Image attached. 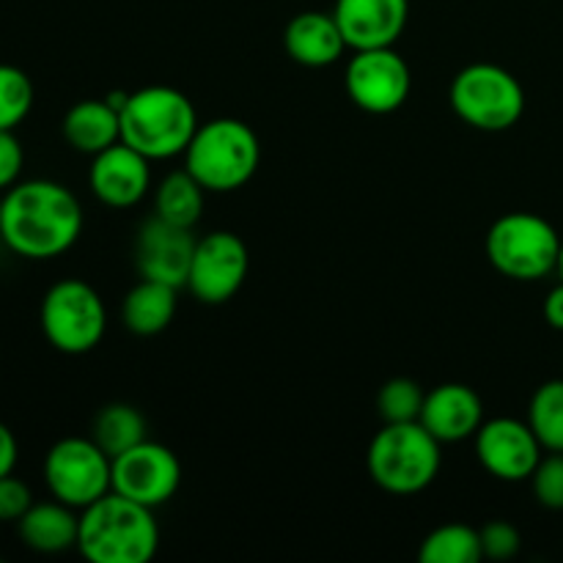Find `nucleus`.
<instances>
[{
  "instance_id": "0eeeda50",
  "label": "nucleus",
  "mask_w": 563,
  "mask_h": 563,
  "mask_svg": "<svg viewBox=\"0 0 563 563\" xmlns=\"http://www.w3.org/2000/svg\"><path fill=\"white\" fill-rule=\"evenodd\" d=\"M451 110L482 132H504L526 113V91L509 69L498 64H471L451 80Z\"/></svg>"
},
{
  "instance_id": "f257e3e1",
  "label": "nucleus",
  "mask_w": 563,
  "mask_h": 563,
  "mask_svg": "<svg viewBox=\"0 0 563 563\" xmlns=\"http://www.w3.org/2000/svg\"><path fill=\"white\" fill-rule=\"evenodd\" d=\"M82 231V209L69 187L49 179L16 181L3 196L0 240L31 262L64 256Z\"/></svg>"
},
{
  "instance_id": "c85d7f7f",
  "label": "nucleus",
  "mask_w": 563,
  "mask_h": 563,
  "mask_svg": "<svg viewBox=\"0 0 563 563\" xmlns=\"http://www.w3.org/2000/svg\"><path fill=\"white\" fill-rule=\"evenodd\" d=\"M482 537V553L484 559L493 561H509L520 553L522 548V537L511 522L506 520H493L478 531Z\"/></svg>"
},
{
  "instance_id": "7ed1b4c3",
  "label": "nucleus",
  "mask_w": 563,
  "mask_h": 563,
  "mask_svg": "<svg viewBox=\"0 0 563 563\" xmlns=\"http://www.w3.org/2000/svg\"><path fill=\"white\" fill-rule=\"evenodd\" d=\"M196 130V104L170 86L132 91L121 108V141L148 159L185 154Z\"/></svg>"
},
{
  "instance_id": "39448f33",
  "label": "nucleus",
  "mask_w": 563,
  "mask_h": 563,
  "mask_svg": "<svg viewBox=\"0 0 563 563\" xmlns=\"http://www.w3.org/2000/svg\"><path fill=\"white\" fill-rule=\"evenodd\" d=\"M440 445L421 421L385 423L368 445V476L390 495L421 493L440 473Z\"/></svg>"
},
{
  "instance_id": "cd10ccee",
  "label": "nucleus",
  "mask_w": 563,
  "mask_h": 563,
  "mask_svg": "<svg viewBox=\"0 0 563 563\" xmlns=\"http://www.w3.org/2000/svg\"><path fill=\"white\" fill-rule=\"evenodd\" d=\"M533 495L544 509L561 511L563 509V454L550 451V456H542L531 476Z\"/></svg>"
},
{
  "instance_id": "5701e85b",
  "label": "nucleus",
  "mask_w": 563,
  "mask_h": 563,
  "mask_svg": "<svg viewBox=\"0 0 563 563\" xmlns=\"http://www.w3.org/2000/svg\"><path fill=\"white\" fill-rule=\"evenodd\" d=\"M146 440V421H143L141 410L132 405H115L102 407L93 418V443L113 460V456L124 454L132 445Z\"/></svg>"
},
{
  "instance_id": "7c9ffc66",
  "label": "nucleus",
  "mask_w": 563,
  "mask_h": 563,
  "mask_svg": "<svg viewBox=\"0 0 563 563\" xmlns=\"http://www.w3.org/2000/svg\"><path fill=\"white\" fill-rule=\"evenodd\" d=\"M25 165V152L16 141L14 130H0V190H9L16 185Z\"/></svg>"
},
{
  "instance_id": "4468645a",
  "label": "nucleus",
  "mask_w": 563,
  "mask_h": 563,
  "mask_svg": "<svg viewBox=\"0 0 563 563\" xmlns=\"http://www.w3.org/2000/svg\"><path fill=\"white\" fill-rule=\"evenodd\" d=\"M192 229H179L154 214L141 225L135 242V264L141 278L159 280L174 289L187 286L192 253H196V236Z\"/></svg>"
},
{
  "instance_id": "72a5a7b5",
  "label": "nucleus",
  "mask_w": 563,
  "mask_h": 563,
  "mask_svg": "<svg viewBox=\"0 0 563 563\" xmlns=\"http://www.w3.org/2000/svg\"><path fill=\"white\" fill-rule=\"evenodd\" d=\"M559 275H561V280H563V242H561V256H559Z\"/></svg>"
},
{
  "instance_id": "2eb2a0df",
  "label": "nucleus",
  "mask_w": 563,
  "mask_h": 563,
  "mask_svg": "<svg viewBox=\"0 0 563 563\" xmlns=\"http://www.w3.org/2000/svg\"><path fill=\"white\" fill-rule=\"evenodd\" d=\"M148 163L152 159L143 157L132 146H126L124 141L113 143V146L93 157L91 174H88L91 192L104 207H135V203L146 198L148 187H152V168H148Z\"/></svg>"
},
{
  "instance_id": "1a4fd4ad",
  "label": "nucleus",
  "mask_w": 563,
  "mask_h": 563,
  "mask_svg": "<svg viewBox=\"0 0 563 563\" xmlns=\"http://www.w3.org/2000/svg\"><path fill=\"white\" fill-rule=\"evenodd\" d=\"M44 482L55 500L86 509L110 493L113 460L86 438H64L44 456Z\"/></svg>"
},
{
  "instance_id": "b1692460",
  "label": "nucleus",
  "mask_w": 563,
  "mask_h": 563,
  "mask_svg": "<svg viewBox=\"0 0 563 563\" xmlns=\"http://www.w3.org/2000/svg\"><path fill=\"white\" fill-rule=\"evenodd\" d=\"M418 559L423 563H478L484 559L482 537L476 528L462 526V522L440 526L423 539Z\"/></svg>"
},
{
  "instance_id": "aec40b11",
  "label": "nucleus",
  "mask_w": 563,
  "mask_h": 563,
  "mask_svg": "<svg viewBox=\"0 0 563 563\" xmlns=\"http://www.w3.org/2000/svg\"><path fill=\"white\" fill-rule=\"evenodd\" d=\"M20 539L25 548L36 553L55 555L64 550L77 548V531H80V517H75L71 506L60 500H47V504H33L20 522Z\"/></svg>"
},
{
  "instance_id": "f8f14e48",
  "label": "nucleus",
  "mask_w": 563,
  "mask_h": 563,
  "mask_svg": "<svg viewBox=\"0 0 563 563\" xmlns=\"http://www.w3.org/2000/svg\"><path fill=\"white\" fill-rule=\"evenodd\" d=\"M181 484V465L170 449L163 443H143L132 445L124 454L113 456V482L110 489L135 504L157 509L168 504Z\"/></svg>"
},
{
  "instance_id": "f704fd0d",
  "label": "nucleus",
  "mask_w": 563,
  "mask_h": 563,
  "mask_svg": "<svg viewBox=\"0 0 563 563\" xmlns=\"http://www.w3.org/2000/svg\"><path fill=\"white\" fill-rule=\"evenodd\" d=\"M0 218H3V198H0Z\"/></svg>"
},
{
  "instance_id": "393cba45",
  "label": "nucleus",
  "mask_w": 563,
  "mask_h": 563,
  "mask_svg": "<svg viewBox=\"0 0 563 563\" xmlns=\"http://www.w3.org/2000/svg\"><path fill=\"white\" fill-rule=\"evenodd\" d=\"M528 423L542 449L563 454V379L539 385L528 407Z\"/></svg>"
},
{
  "instance_id": "9d476101",
  "label": "nucleus",
  "mask_w": 563,
  "mask_h": 563,
  "mask_svg": "<svg viewBox=\"0 0 563 563\" xmlns=\"http://www.w3.org/2000/svg\"><path fill=\"white\" fill-rule=\"evenodd\" d=\"M412 88L410 66L394 47L355 49L346 66V93L361 110L388 115L407 102Z\"/></svg>"
},
{
  "instance_id": "4be33fe9",
  "label": "nucleus",
  "mask_w": 563,
  "mask_h": 563,
  "mask_svg": "<svg viewBox=\"0 0 563 563\" xmlns=\"http://www.w3.org/2000/svg\"><path fill=\"white\" fill-rule=\"evenodd\" d=\"M203 187L190 170H174L159 181L154 192V214L179 229H192L203 212Z\"/></svg>"
},
{
  "instance_id": "c756f323",
  "label": "nucleus",
  "mask_w": 563,
  "mask_h": 563,
  "mask_svg": "<svg viewBox=\"0 0 563 563\" xmlns=\"http://www.w3.org/2000/svg\"><path fill=\"white\" fill-rule=\"evenodd\" d=\"M33 506L31 487L9 473L0 478V522H20L25 511Z\"/></svg>"
},
{
  "instance_id": "6ab92c4d",
  "label": "nucleus",
  "mask_w": 563,
  "mask_h": 563,
  "mask_svg": "<svg viewBox=\"0 0 563 563\" xmlns=\"http://www.w3.org/2000/svg\"><path fill=\"white\" fill-rule=\"evenodd\" d=\"M60 130L75 152L97 157L99 152L121 141V113L108 99H82L71 104Z\"/></svg>"
},
{
  "instance_id": "412c9836",
  "label": "nucleus",
  "mask_w": 563,
  "mask_h": 563,
  "mask_svg": "<svg viewBox=\"0 0 563 563\" xmlns=\"http://www.w3.org/2000/svg\"><path fill=\"white\" fill-rule=\"evenodd\" d=\"M176 289L159 280L143 278L126 291L121 302V322L135 335H157L174 322Z\"/></svg>"
},
{
  "instance_id": "f03ea898",
  "label": "nucleus",
  "mask_w": 563,
  "mask_h": 563,
  "mask_svg": "<svg viewBox=\"0 0 563 563\" xmlns=\"http://www.w3.org/2000/svg\"><path fill=\"white\" fill-rule=\"evenodd\" d=\"M152 511L110 489L82 509L77 550L91 563H148L159 548Z\"/></svg>"
},
{
  "instance_id": "f3484780",
  "label": "nucleus",
  "mask_w": 563,
  "mask_h": 563,
  "mask_svg": "<svg viewBox=\"0 0 563 563\" xmlns=\"http://www.w3.org/2000/svg\"><path fill=\"white\" fill-rule=\"evenodd\" d=\"M418 421L440 443H460L476 438L484 423V401L473 388L462 383H445L429 390Z\"/></svg>"
},
{
  "instance_id": "473e14b6",
  "label": "nucleus",
  "mask_w": 563,
  "mask_h": 563,
  "mask_svg": "<svg viewBox=\"0 0 563 563\" xmlns=\"http://www.w3.org/2000/svg\"><path fill=\"white\" fill-rule=\"evenodd\" d=\"M544 319H548L550 328L563 330V280L544 300Z\"/></svg>"
},
{
  "instance_id": "dca6fc26",
  "label": "nucleus",
  "mask_w": 563,
  "mask_h": 563,
  "mask_svg": "<svg viewBox=\"0 0 563 563\" xmlns=\"http://www.w3.org/2000/svg\"><path fill=\"white\" fill-rule=\"evenodd\" d=\"M410 14V0H335L333 16L350 49L394 47Z\"/></svg>"
},
{
  "instance_id": "423d86ee",
  "label": "nucleus",
  "mask_w": 563,
  "mask_h": 563,
  "mask_svg": "<svg viewBox=\"0 0 563 563\" xmlns=\"http://www.w3.org/2000/svg\"><path fill=\"white\" fill-rule=\"evenodd\" d=\"M561 236L533 212H509L487 234V256L511 280H542L559 269Z\"/></svg>"
},
{
  "instance_id": "9b49d317",
  "label": "nucleus",
  "mask_w": 563,
  "mask_h": 563,
  "mask_svg": "<svg viewBox=\"0 0 563 563\" xmlns=\"http://www.w3.org/2000/svg\"><path fill=\"white\" fill-rule=\"evenodd\" d=\"M251 267L245 242L231 231H212L196 242L187 289L203 306L229 302L242 289Z\"/></svg>"
},
{
  "instance_id": "6e6552de",
  "label": "nucleus",
  "mask_w": 563,
  "mask_h": 563,
  "mask_svg": "<svg viewBox=\"0 0 563 563\" xmlns=\"http://www.w3.org/2000/svg\"><path fill=\"white\" fill-rule=\"evenodd\" d=\"M42 333L64 355H86L108 328L102 297L86 280L66 278L49 286L42 300Z\"/></svg>"
},
{
  "instance_id": "ddd939ff",
  "label": "nucleus",
  "mask_w": 563,
  "mask_h": 563,
  "mask_svg": "<svg viewBox=\"0 0 563 563\" xmlns=\"http://www.w3.org/2000/svg\"><path fill=\"white\" fill-rule=\"evenodd\" d=\"M542 443L531 423L517 418H493L476 432V456L489 476L500 482H526L542 462Z\"/></svg>"
},
{
  "instance_id": "a211bd4d",
  "label": "nucleus",
  "mask_w": 563,
  "mask_h": 563,
  "mask_svg": "<svg viewBox=\"0 0 563 563\" xmlns=\"http://www.w3.org/2000/svg\"><path fill=\"white\" fill-rule=\"evenodd\" d=\"M284 44L291 60L308 66V69H322V66L335 64L346 49L339 22H335L333 14H324V11H302V14H297L286 25Z\"/></svg>"
},
{
  "instance_id": "2f4dec72",
  "label": "nucleus",
  "mask_w": 563,
  "mask_h": 563,
  "mask_svg": "<svg viewBox=\"0 0 563 563\" xmlns=\"http://www.w3.org/2000/svg\"><path fill=\"white\" fill-rule=\"evenodd\" d=\"M16 460H20V445H16L14 432L5 423H0V478L14 473Z\"/></svg>"
},
{
  "instance_id": "20e7f679",
  "label": "nucleus",
  "mask_w": 563,
  "mask_h": 563,
  "mask_svg": "<svg viewBox=\"0 0 563 563\" xmlns=\"http://www.w3.org/2000/svg\"><path fill=\"white\" fill-rule=\"evenodd\" d=\"M262 163L256 132L240 119H212L198 124L185 152V168L203 190L231 192L245 187Z\"/></svg>"
},
{
  "instance_id": "bb28decb",
  "label": "nucleus",
  "mask_w": 563,
  "mask_h": 563,
  "mask_svg": "<svg viewBox=\"0 0 563 563\" xmlns=\"http://www.w3.org/2000/svg\"><path fill=\"white\" fill-rule=\"evenodd\" d=\"M423 399H427V394H423L416 379L394 377L379 390L377 410L385 423H412L421 418Z\"/></svg>"
},
{
  "instance_id": "a878e982",
  "label": "nucleus",
  "mask_w": 563,
  "mask_h": 563,
  "mask_svg": "<svg viewBox=\"0 0 563 563\" xmlns=\"http://www.w3.org/2000/svg\"><path fill=\"white\" fill-rule=\"evenodd\" d=\"M33 108V82L20 66L0 64V130H16Z\"/></svg>"
}]
</instances>
